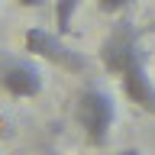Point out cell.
Listing matches in <instances>:
<instances>
[{
	"label": "cell",
	"instance_id": "obj_5",
	"mask_svg": "<svg viewBox=\"0 0 155 155\" xmlns=\"http://www.w3.org/2000/svg\"><path fill=\"white\" fill-rule=\"evenodd\" d=\"M78 7H81V0H52V26H55V32H61V36L71 32Z\"/></svg>",
	"mask_w": 155,
	"mask_h": 155
},
{
	"label": "cell",
	"instance_id": "obj_3",
	"mask_svg": "<svg viewBox=\"0 0 155 155\" xmlns=\"http://www.w3.org/2000/svg\"><path fill=\"white\" fill-rule=\"evenodd\" d=\"M23 48H26L32 58H42V61L61 68L68 74H84L87 71V58L81 55V52H74V48L65 42V36L55 32V29L29 26L26 36H23Z\"/></svg>",
	"mask_w": 155,
	"mask_h": 155
},
{
	"label": "cell",
	"instance_id": "obj_7",
	"mask_svg": "<svg viewBox=\"0 0 155 155\" xmlns=\"http://www.w3.org/2000/svg\"><path fill=\"white\" fill-rule=\"evenodd\" d=\"M48 0H19V7H26V10H39V7H45Z\"/></svg>",
	"mask_w": 155,
	"mask_h": 155
},
{
	"label": "cell",
	"instance_id": "obj_10",
	"mask_svg": "<svg viewBox=\"0 0 155 155\" xmlns=\"http://www.w3.org/2000/svg\"><path fill=\"white\" fill-rule=\"evenodd\" d=\"M52 155H61V152H52Z\"/></svg>",
	"mask_w": 155,
	"mask_h": 155
},
{
	"label": "cell",
	"instance_id": "obj_9",
	"mask_svg": "<svg viewBox=\"0 0 155 155\" xmlns=\"http://www.w3.org/2000/svg\"><path fill=\"white\" fill-rule=\"evenodd\" d=\"M149 32H155V23H152V26H149Z\"/></svg>",
	"mask_w": 155,
	"mask_h": 155
},
{
	"label": "cell",
	"instance_id": "obj_1",
	"mask_svg": "<svg viewBox=\"0 0 155 155\" xmlns=\"http://www.w3.org/2000/svg\"><path fill=\"white\" fill-rule=\"evenodd\" d=\"M97 58L107 74L120 81L126 100L155 116V78L149 71L145 48L139 42V29L133 26V19L123 16L120 23L110 26V32L97 48Z\"/></svg>",
	"mask_w": 155,
	"mask_h": 155
},
{
	"label": "cell",
	"instance_id": "obj_4",
	"mask_svg": "<svg viewBox=\"0 0 155 155\" xmlns=\"http://www.w3.org/2000/svg\"><path fill=\"white\" fill-rule=\"evenodd\" d=\"M0 87L7 91L10 97L16 100H32V97L42 94L45 87V74L36 61H23V58H13L0 68Z\"/></svg>",
	"mask_w": 155,
	"mask_h": 155
},
{
	"label": "cell",
	"instance_id": "obj_6",
	"mask_svg": "<svg viewBox=\"0 0 155 155\" xmlns=\"http://www.w3.org/2000/svg\"><path fill=\"white\" fill-rule=\"evenodd\" d=\"M129 3H133V0H97V10L107 13V16H120V13L129 10Z\"/></svg>",
	"mask_w": 155,
	"mask_h": 155
},
{
	"label": "cell",
	"instance_id": "obj_8",
	"mask_svg": "<svg viewBox=\"0 0 155 155\" xmlns=\"http://www.w3.org/2000/svg\"><path fill=\"white\" fill-rule=\"evenodd\" d=\"M116 155H142V152H139V149H133V145H129V149H120V152H116Z\"/></svg>",
	"mask_w": 155,
	"mask_h": 155
},
{
	"label": "cell",
	"instance_id": "obj_2",
	"mask_svg": "<svg viewBox=\"0 0 155 155\" xmlns=\"http://www.w3.org/2000/svg\"><path fill=\"white\" fill-rule=\"evenodd\" d=\"M74 123L84 133L87 145L107 149L116 126V97L104 84H84L74 97Z\"/></svg>",
	"mask_w": 155,
	"mask_h": 155
}]
</instances>
